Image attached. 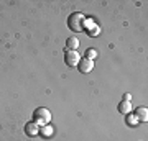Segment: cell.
<instances>
[{
  "label": "cell",
  "mask_w": 148,
  "mask_h": 141,
  "mask_svg": "<svg viewBox=\"0 0 148 141\" xmlns=\"http://www.w3.org/2000/svg\"><path fill=\"white\" fill-rule=\"evenodd\" d=\"M33 121L36 123L38 126H45V125H49L51 121V112L45 107H40L33 112Z\"/></svg>",
  "instance_id": "obj_1"
},
{
  "label": "cell",
  "mask_w": 148,
  "mask_h": 141,
  "mask_svg": "<svg viewBox=\"0 0 148 141\" xmlns=\"http://www.w3.org/2000/svg\"><path fill=\"white\" fill-rule=\"evenodd\" d=\"M84 20H86L84 15L79 13V12H76V13H73V15L69 16L68 25L73 31H82L84 30Z\"/></svg>",
  "instance_id": "obj_2"
},
{
  "label": "cell",
  "mask_w": 148,
  "mask_h": 141,
  "mask_svg": "<svg viewBox=\"0 0 148 141\" xmlns=\"http://www.w3.org/2000/svg\"><path fill=\"white\" fill-rule=\"evenodd\" d=\"M81 61V56L77 51H71V49H68V51L64 52V63L68 64V66H71V67H77V64H79Z\"/></svg>",
  "instance_id": "obj_3"
},
{
  "label": "cell",
  "mask_w": 148,
  "mask_h": 141,
  "mask_svg": "<svg viewBox=\"0 0 148 141\" xmlns=\"http://www.w3.org/2000/svg\"><path fill=\"white\" fill-rule=\"evenodd\" d=\"M77 69H79V72H82V74L90 72V71L94 69V61H90V59H86V58H81L79 64H77Z\"/></svg>",
  "instance_id": "obj_4"
},
{
  "label": "cell",
  "mask_w": 148,
  "mask_h": 141,
  "mask_svg": "<svg viewBox=\"0 0 148 141\" xmlns=\"http://www.w3.org/2000/svg\"><path fill=\"white\" fill-rule=\"evenodd\" d=\"M25 133H27L28 136H38L40 135V126L35 123V121H30V123H27L25 125Z\"/></svg>",
  "instance_id": "obj_5"
},
{
  "label": "cell",
  "mask_w": 148,
  "mask_h": 141,
  "mask_svg": "<svg viewBox=\"0 0 148 141\" xmlns=\"http://www.w3.org/2000/svg\"><path fill=\"white\" fill-rule=\"evenodd\" d=\"M133 115L137 116L138 121H147L148 120V108L147 107H138V108H135Z\"/></svg>",
  "instance_id": "obj_6"
},
{
  "label": "cell",
  "mask_w": 148,
  "mask_h": 141,
  "mask_svg": "<svg viewBox=\"0 0 148 141\" xmlns=\"http://www.w3.org/2000/svg\"><path fill=\"white\" fill-rule=\"evenodd\" d=\"M119 112L122 115H127V113H132V102H127V100H122L119 104Z\"/></svg>",
  "instance_id": "obj_7"
},
{
  "label": "cell",
  "mask_w": 148,
  "mask_h": 141,
  "mask_svg": "<svg viewBox=\"0 0 148 141\" xmlns=\"http://www.w3.org/2000/svg\"><path fill=\"white\" fill-rule=\"evenodd\" d=\"M66 48L71 49V51H76V49H79V40L76 36H71L68 38V41H66Z\"/></svg>",
  "instance_id": "obj_8"
},
{
  "label": "cell",
  "mask_w": 148,
  "mask_h": 141,
  "mask_svg": "<svg viewBox=\"0 0 148 141\" xmlns=\"http://www.w3.org/2000/svg\"><path fill=\"white\" fill-rule=\"evenodd\" d=\"M40 135H43V136H51L53 135V126L51 125H45V126H40Z\"/></svg>",
  "instance_id": "obj_9"
},
{
  "label": "cell",
  "mask_w": 148,
  "mask_h": 141,
  "mask_svg": "<svg viewBox=\"0 0 148 141\" xmlns=\"http://www.w3.org/2000/svg\"><path fill=\"white\" fill-rule=\"evenodd\" d=\"M86 59H90V61H94L95 58H97V51H95L94 48H89L87 51H86V56H84Z\"/></svg>",
  "instance_id": "obj_10"
},
{
  "label": "cell",
  "mask_w": 148,
  "mask_h": 141,
  "mask_svg": "<svg viewBox=\"0 0 148 141\" xmlns=\"http://www.w3.org/2000/svg\"><path fill=\"white\" fill-rule=\"evenodd\" d=\"M137 123H138L137 116L133 115V113H127V125H130V126H135Z\"/></svg>",
  "instance_id": "obj_11"
},
{
  "label": "cell",
  "mask_w": 148,
  "mask_h": 141,
  "mask_svg": "<svg viewBox=\"0 0 148 141\" xmlns=\"http://www.w3.org/2000/svg\"><path fill=\"white\" fill-rule=\"evenodd\" d=\"M123 100L130 102V100H132V95H130V94H125V95H123Z\"/></svg>",
  "instance_id": "obj_12"
}]
</instances>
